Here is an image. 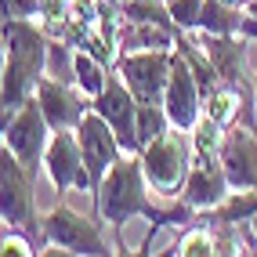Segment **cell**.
Instances as JSON below:
<instances>
[{"label": "cell", "mask_w": 257, "mask_h": 257, "mask_svg": "<svg viewBox=\"0 0 257 257\" xmlns=\"http://www.w3.org/2000/svg\"><path fill=\"white\" fill-rule=\"evenodd\" d=\"M105 4H119V0H105Z\"/></svg>", "instance_id": "obj_24"}, {"label": "cell", "mask_w": 257, "mask_h": 257, "mask_svg": "<svg viewBox=\"0 0 257 257\" xmlns=\"http://www.w3.org/2000/svg\"><path fill=\"white\" fill-rule=\"evenodd\" d=\"M94 109L112 123V131H116L119 145H123V152H142V142H138V98L131 94L127 80L119 76L116 69L109 73L105 91L94 98Z\"/></svg>", "instance_id": "obj_12"}, {"label": "cell", "mask_w": 257, "mask_h": 257, "mask_svg": "<svg viewBox=\"0 0 257 257\" xmlns=\"http://www.w3.org/2000/svg\"><path fill=\"white\" fill-rule=\"evenodd\" d=\"M192 163H196L192 131H181V127L163 131L160 138H152L142 149V167H145L149 188H152V192H160L163 199L181 196L188 174H192Z\"/></svg>", "instance_id": "obj_3"}, {"label": "cell", "mask_w": 257, "mask_h": 257, "mask_svg": "<svg viewBox=\"0 0 257 257\" xmlns=\"http://www.w3.org/2000/svg\"><path fill=\"white\" fill-rule=\"evenodd\" d=\"M44 170H47V178H51L58 196L76 188V192H87L94 199V185H91V174H87V163H83V149H80L76 131H55L51 134Z\"/></svg>", "instance_id": "obj_8"}, {"label": "cell", "mask_w": 257, "mask_h": 257, "mask_svg": "<svg viewBox=\"0 0 257 257\" xmlns=\"http://www.w3.org/2000/svg\"><path fill=\"white\" fill-rule=\"evenodd\" d=\"M47 44L51 37L40 22L4 19V116H0L4 127L37 94V83L47 73Z\"/></svg>", "instance_id": "obj_2"}, {"label": "cell", "mask_w": 257, "mask_h": 257, "mask_svg": "<svg viewBox=\"0 0 257 257\" xmlns=\"http://www.w3.org/2000/svg\"><path fill=\"white\" fill-rule=\"evenodd\" d=\"M76 138H80V149H83V163H87V174H91V185L98 192V185L105 181V174L112 170V163L123 156V145H119L116 131L98 109H91L83 116V123L76 127Z\"/></svg>", "instance_id": "obj_10"}, {"label": "cell", "mask_w": 257, "mask_h": 257, "mask_svg": "<svg viewBox=\"0 0 257 257\" xmlns=\"http://www.w3.org/2000/svg\"><path fill=\"white\" fill-rule=\"evenodd\" d=\"M178 29L160 26V22L123 19V26H119V51H170V47H178Z\"/></svg>", "instance_id": "obj_15"}, {"label": "cell", "mask_w": 257, "mask_h": 257, "mask_svg": "<svg viewBox=\"0 0 257 257\" xmlns=\"http://www.w3.org/2000/svg\"><path fill=\"white\" fill-rule=\"evenodd\" d=\"M37 98H40V109L47 116L51 131H76L83 123V116L94 109V98L80 83H62L51 76H40Z\"/></svg>", "instance_id": "obj_9"}, {"label": "cell", "mask_w": 257, "mask_h": 257, "mask_svg": "<svg viewBox=\"0 0 257 257\" xmlns=\"http://www.w3.org/2000/svg\"><path fill=\"white\" fill-rule=\"evenodd\" d=\"M167 253H185V257H199V253H217V235L210 225H188L174 243H170Z\"/></svg>", "instance_id": "obj_17"}, {"label": "cell", "mask_w": 257, "mask_h": 257, "mask_svg": "<svg viewBox=\"0 0 257 257\" xmlns=\"http://www.w3.org/2000/svg\"><path fill=\"white\" fill-rule=\"evenodd\" d=\"M37 178L22 167V160L4 145L0 149V217L4 228H22L33 235L37 253H44V228H40V214H37Z\"/></svg>", "instance_id": "obj_4"}, {"label": "cell", "mask_w": 257, "mask_h": 257, "mask_svg": "<svg viewBox=\"0 0 257 257\" xmlns=\"http://www.w3.org/2000/svg\"><path fill=\"white\" fill-rule=\"evenodd\" d=\"M170 15H174V22L181 29H199V11H203V0H167Z\"/></svg>", "instance_id": "obj_20"}, {"label": "cell", "mask_w": 257, "mask_h": 257, "mask_svg": "<svg viewBox=\"0 0 257 257\" xmlns=\"http://www.w3.org/2000/svg\"><path fill=\"white\" fill-rule=\"evenodd\" d=\"M228 4H235V8H246V4H250V0H228Z\"/></svg>", "instance_id": "obj_22"}, {"label": "cell", "mask_w": 257, "mask_h": 257, "mask_svg": "<svg viewBox=\"0 0 257 257\" xmlns=\"http://www.w3.org/2000/svg\"><path fill=\"white\" fill-rule=\"evenodd\" d=\"M250 225H253V235H257V214H253V217H250Z\"/></svg>", "instance_id": "obj_23"}, {"label": "cell", "mask_w": 257, "mask_h": 257, "mask_svg": "<svg viewBox=\"0 0 257 257\" xmlns=\"http://www.w3.org/2000/svg\"><path fill=\"white\" fill-rule=\"evenodd\" d=\"M170 65H174V47L170 51H119L112 69L127 80L138 105H163Z\"/></svg>", "instance_id": "obj_6"}, {"label": "cell", "mask_w": 257, "mask_h": 257, "mask_svg": "<svg viewBox=\"0 0 257 257\" xmlns=\"http://www.w3.org/2000/svg\"><path fill=\"white\" fill-rule=\"evenodd\" d=\"M47 0H4V19H37Z\"/></svg>", "instance_id": "obj_21"}, {"label": "cell", "mask_w": 257, "mask_h": 257, "mask_svg": "<svg viewBox=\"0 0 257 257\" xmlns=\"http://www.w3.org/2000/svg\"><path fill=\"white\" fill-rule=\"evenodd\" d=\"M203 112H207L210 119H217L221 127H232L243 119V94H239L235 87H228V83H221V87L203 101Z\"/></svg>", "instance_id": "obj_16"}, {"label": "cell", "mask_w": 257, "mask_h": 257, "mask_svg": "<svg viewBox=\"0 0 257 257\" xmlns=\"http://www.w3.org/2000/svg\"><path fill=\"white\" fill-rule=\"evenodd\" d=\"M228 196H232V185H228L225 167H221V156H196L192 174H188L178 199L185 207H192L196 214H207V210L221 207Z\"/></svg>", "instance_id": "obj_13"}, {"label": "cell", "mask_w": 257, "mask_h": 257, "mask_svg": "<svg viewBox=\"0 0 257 257\" xmlns=\"http://www.w3.org/2000/svg\"><path fill=\"white\" fill-rule=\"evenodd\" d=\"M163 105H167L170 123L181 131H192L203 116V91H199V80L192 73V65H188V58L181 55V47H174V65H170Z\"/></svg>", "instance_id": "obj_11"}, {"label": "cell", "mask_w": 257, "mask_h": 257, "mask_svg": "<svg viewBox=\"0 0 257 257\" xmlns=\"http://www.w3.org/2000/svg\"><path fill=\"white\" fill-rule=\"evenodd\" d=\"M221 167L228 174L232 192L239 188H257V131L246 123H232L221 142Z\"/></svg>", "instance_id": "obj_14"}, {"label": "cell", "mask_w": 257, "mask_h": 257, "mask_svg": "<svg viewBox=\"0 0 257 257\" xmlns=\"http://www.w3.org/2000/svg\"><path fill=\"white\" fill-rule=\"evenodd\" d=\"M109 65H101L94 55H87V51H80L76 47V83L83 91H87L91 98H98L101 91H105V83H109Z\"/></svg>", "instance_id": "obj_19"}, {"label": "cell", "mask_w": 257, "mask_h": 257, "mask_svg": "<svg viewBox=\"0 0 257 257\" xmlns=\"http://www.w3.org/2000/svg\"><path fill=\"white\" fill-rule=\"evenodd\" d=\"M91 210H94V217L101 225L112 228V232L119 225H127L134 214L149 217L152 228H149L138 253H152L160 228H188L199 217L192 207H185L181 199H178V207H156V203L149 199V178H145V167H142V152H123V156L112 163V170L105 174V181H101L98 192H94Z\"/></svg>", "instance_id": "obj_1"}, {"label": "cell", "mask_w": 257, "mask_h": 257, "mask_svg": "<svg viewBox=\"0 0 257 257\" xmlns=\"http://www.w3.org/2000/svg\"><path fill=\"white\" fill-rule=\"evenodd\" d=\"M44 76L62 80V83H76V47L51 37V44H47V73Z\"/></svg>", "instance_id": "obj_18"}, {"label": "cell", "mask_w": 257, "mask_h": 257, "mask_svg": "<svg viewBox=\"0 0 257 257\" xmlns=\"http://www.w3.org/2000/svg\"><path fill=\"white\" fill-rule=\"evenodd\" d=\"M51 134H55V131H51L47 116H44V109H40V98L33 94L26 105L19 109V116L4 127V145L22 160V167L29 170L33 178H40L47 145H51Z\"/></svg>", "instance_id": "obj_7"}, {"label": "cell", "mask_w": 257, "mask_h": 257, "mask_svg": "<svg viewBox=\"0 0 257 257\" xmlns=\"http://www.w3.org/2000/svg\"><path fill=\"white\" fill-rule=\"evenodd\" d=\"M40 228H44V243L69 250V253H94V257H109L116 253V243L105 239V225L91 214H83L69 203H55L47 214H40Z\"/></svg>", "instance_id": "obj_5"}]
</instances>
